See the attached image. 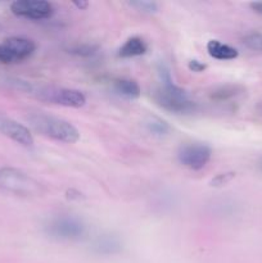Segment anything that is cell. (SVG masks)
Listing matches in <instances>:
<instances>
[{
  "label": "cell",
  "mask_w": 262,
  "mask_h": 263,
  "mask_svg": "<svg viewBox=\"0 0 262 263\" xmlns=\"http://www.w3.org/2000/svg\"><path fill=\"white\" fill-rule=\"evenodd\" d=\"M207 51L212 58L217 59V61H231L238 57V50L235 48L218 40L208 41Z\"/></svg>",
  "instance_id": "obj_12"
},
{
  "label": "cell",
  "mask_w": 262,
  "mask_h": 263,
  "mask_svg": "<svg viewBox=\"0 0 262 263\" xmlns=\"http://www.w3.org/2000/svg\"><path fill=\"white\" fill-rule=\"evenodd\" d=\"M153 98L162 109L175 115H189L197 110V103L190 100L186 91L172 81L162 84V86L156 90Z\"/></svg>",
  "instance_id": "obj_2"
},
{
  "label": "cell",
  "mask_w": 262,
  "mask_h": 263,
  "mask_svg": "<svg viewBox=\"0 0 262 263\" xmlns=\"http://www.w3.org/2000/svg\"><path fill=\"white\" fill-rule=\"evenodd\" d=\"M241 92H243V87L241 86H238V85H223V86L213 90L212 94H211V99L220 103L228 102V100H231L238 97V95H240Z\"/></svg>",
  "instance_id": "obj_14"
},
{
  "label": "cell",
  "mask_w": 262,
  "mask_h": 263,
  "mask_svg": "<svg viewBox=\"0 0 262 263\" xmlns=\"http://www.w3.org/2000/svg\"><path fill=\"white\" fill-rule=\"evenodd\" d=\"M0 190L23 197H36L43 193V186L21 170L4 167L0 168Z\"/></svg>",
  "instance_id": "obj_5"
},
{
  "label": "cell",
  "mask_w": 262,
  "mask_h": 263,
  "mask_svg": "<svg viewBox=\"0 0 262 263\" xmlns=\"http://www.w3.org/2000/svg\"><path fill=\"white\" fill-rule=\"evenodd\" d=\"M36 50V44L31 39L12 36L0 43V63L17 64L27 61Z\"/></svg>",
  "instance_id": "obj_6"
},
{
  "label": "cell",
  "mask_w": 262,
  "mask_h": 263,
  "mask_svg": "<svg viewBox=\"0 0 262 263\" xmlns=\"http://www.w3.org/2000/svg\"><path fill=\"white\" fill-rule=\"evenodd\" d=\"M10 10L20 18L31 21H43L53 17L54 5L45 0H17L10 4Z\"/></svg>",
  "instance_id": "obj_8"
},
{
  "label": "cell",
  "mask_w": 262,
  "mask_h": 263,
  "mask_svg": "<svg viewBox=\"0 0 262 263\" xmlns=\"http://www.w3.org/2000/svg\"><path fill=\"white\" fill-rule=\"evenodd\" d=\"M45 234L58 241H77L86 235V223L73 215H59L44 226Z\"/></svg>",
  "instance_id": "obj_3"
},
{
  "label": "cell",
  "mask_w": 262,
  "mask_h": 263,
  "mask_svg": "<svg viewBox=\"0 0 262 263\" xmlns=\"http://www.w3.org/2000/svg\"><path fill=\"white\" fill-rule=\"evenodd\" d=\"M146 51H148V44L144 41V39L133 36L123 43V45L118 50V55L125 59L136 58V57L146 54Z\"/></svg>",
  "instance_id": "obj_11"
},
{
  "label": "cell",
  "mask_w": 262,
  "mask_h": 263,
  "mask_svg": "<svg viewBox=\"0 0 262 263\" xmlns=\"http://www.w3.org/2000/svg\"><path fill=\"white\" fill-rule=\"evenodd\" d=\"M212 149L203 143H189L180 146L177 159L182 166L193 171H199L211 161Z\"/></svg>",
  "instance_id": "obj_7"
},
{
  "label": "cell",
  "mask_w": 262,
  "mask_h": 263,
  "mask_svg": "<svg viewBox=\"0 0 262 263\" xmlns=\"http://www.w3.org/2000/svg\"><path fill=\"white\" fill-rule=\"evenodd\" d=\"M259 168L262 170V159H261V162H259Z\"/></svg>",
  "instance_id": "obj_23"
},
{
  "label": "cell",
  "mask_w": 262,
  "mask_h": 263,
  "mask_svg": "<svg viewBox=\"0 0 262 263\" xmlns=\"http://www.w3.org/2000/svg\"><path fill=\"white\" fill-rule=\"evenodd\" d=\"M0 134L26 148H31L33 145V136L31 131L17 121L3 115H0Z\"/></svg>",
  "instance_id": "obj_9"
},
{
  "label": "cell",
  "mask_w": 262,
  "mask_h": 263,
  "mask_svg": "<svg viewBox=\"0 0 262 263\" xmlns=\"http://www.w3.org/2000/svg\"><path fill=\"white\" fill-rule=\"evenodd\" d=\"M73 5L76 8H79L80 10H82V9H86V8L89 7V3L87 2H74Z\"/></svg>",
  "instance_id": "obj_21"
},
{
  "label": "cell",
  "mask_w": 262,
  "mask_h": 263,
  "mask_svg": "<svg viewBox=\"0 0 262 263\" xmlns=\"http://www.w3.org/2000/svg\"><path fill=\"white\" fill-rule=\"evenodd\" d=\"M128 5L135 8L136 10L146 14H154L158 12V4L156 2H148V0H136V2H130Z\"/></svg>",
  "instance_id": "obj_17"
},
{
  "label": "cell",
  "mask_w": 262,
  "mask_h": 263,
  "mask_svg": "<svg viewBox=\"0 0 262 263\" xmlns=\"http://www.w3.org/2000/svg\"><path fill=\"white\" fill-rule=\"evenodd\" d=\"M252 8H253V9L256 10L257 13H259V14H262V2L253 3V4H252Z\"/></svg>",
  "instance_id": "obj_22"
},
{
  "label": "cell",
  "mask_w": 262,
  "mask_h": 263,
  "mask_svg": "<svg viewBox=\"0 0 262 263\" xmlns=\"http://www.w3.org/2000/svg\"><path fill=\"white\" fill-rule=\"evenodd\" d=\"M145 127L148 130V133H151L154 136H159V138L169 135L170 131H171V127H170L169 123L158 117L149 118L145 122Z\"/></svg>",
  "instance_id": "obj_15"
},
{
  "label": "cell",
  "mask_w": 262,
  "mask_h": 263,
  "mask_svg": "<svg viewBox=\"0 0 262 263\" xmlns=\"http://www.w3.org/2000/svg\"><path fill=\"white\" fill-rule=\"evenodd\" d=\"M234 176H235V175H234L233 172H230V174L217 175V176L212 180V182H211V184H212V186H222V185L230 182L231 179H233Z\"/></svg>",
  "instance_id": "obj_19"
},
{
  "label": "cell",
  "mask_w": 262,
  "mask_h": 263,
  "mask_svg": "<svg viewBox=\"0 0 262 263\" xmlns=\"http://www.w3.org/2000/svg\"><path fill=\"white\" fill-rule=\"evenodd\" d=\"M28 94L33 95L38 99L53 103V104L63 105L68 108H81L86 104V98L81 91L74 89L54 86H40V85L28 84Z\"/></svg>",
  "instance_id": "obj_4"
},
{
  "label": "cell",
  "mask_w": 262,
  "mask_h": 263,
  "mask_svg": "<svg viewBox=\"0 0 262 263\" xmlns=\"http://www.w3.org/2000/svg\"><path fill=\"white\" fill-rule=\"evenodd\" d=\"M67 50H68L69 54H73V55L82 57V58H89V57H92L94 54H97L99 48L97 45H92V44H76L73 46H69Z\"/></svg>",
  "instance_id": "obj_16"
},
{
  "label": "cell",
  "mask_w": 262,
  "mask_h": 263,
  "mask_svg": "<svg viewBox=\"0 0 262 263\" xmlns=\"http://www.w3.org/2000/svg\"><path fill=\"white\" fill-rule=\"evenodd\" d=\"M0 30H2V25H0Z\"/></svg>",
  "instance_id": "obj_24"
},
{
  "label": "cell",
  "mask_w": 262,
  "mask_h": 263,
  "mask_svg": "<svg viewBox=\"0 0 262 263\" xmlns=\"http://www.w3.org/2000/svg\"><path fill=\"white\" fill-rule=\"evenodd\" d=\"M92 249L95 253L102 254V256H112L121 252L122 243L118 236L112 235V234H103L95 239L92 243Z\"/></svg>",
  "instance_id": "obj_10"
},
{
  "label": "cell",
  "mask_w": 262,
  "mask_h": 263,
  "mask_svg": "<svg viewBox=\"0 0 262 263\" xmlns=\"http://www.w3.org/2000/svg\"><path fill=\"white\" fill-rule=\"evenodd\" d=\"M188 68L192 72H195V73H200V72L205 71L207 66L204 63H202L200 61H197V59H192V61L188 63Z\"/></svg>",
  "instance_id": "obj_20"
},
{
  "label": "cell",
  "mask_w": 262,
  "mask_h": 263,
  "mask_svg": "<svg viewBox=\"0 0 262 263\" xmlns=\"http://www.w3.org/2000/svg\"><path fill=\"white\" fill-rule=\"evenodd\" d=\"M243 44L251 50L262 51V33H251L243 39Z\"/></svg>",
  "instance_id": "obj_18"
},
{
  "label": "cell",
  "mask_w": 262,
  "mask_h": 263,
  "mask_svg": "<svg viewBox=\"0 0 262 263\" xmlns=\"http://www.w3.org/2000/svg\"><path fill=\"white\" fill-rule=\"evenodd\" d=\"M31 127L41 135L61 143L73 144L80 139V133L72 123L62 118L43 112H31L27 115Z\"/></svg>",
  "instance_id": "obj_1"
},
{
  "label": "cell",
  "mask_w": 262,
  "mask_h": 263,
  "mask_svg": "<svg viewBox=\"0 0 262 263\" xmlns=\"http://www.w3.org/2000/svg\"><path fill=\"white\" fill-rule=\"evenodd\" d=\"M113 87H115V91L118 95L126 98V99H138L141 94V89L139 84L135 80L131 79L116 80Z\"/></svg>",
  "instance_id": "obj_13"
}]
</instances>
